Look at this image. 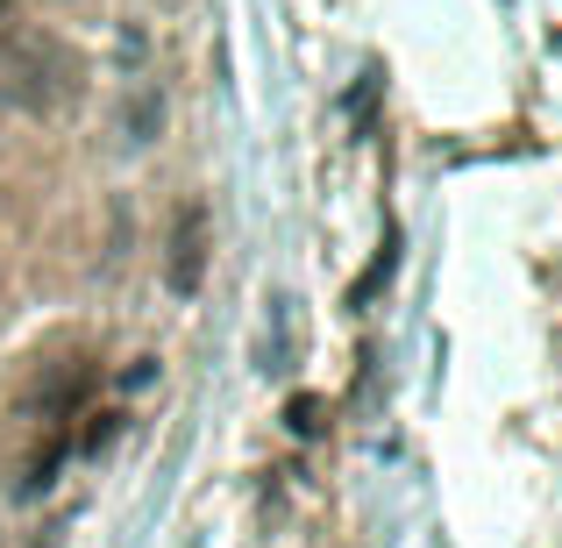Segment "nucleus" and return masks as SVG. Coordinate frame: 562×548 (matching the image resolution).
Masks as SVG:
<instances>
[{
  "label": "nucleus",
  "instance_id": "f257e3e1",
  "mask_svg": "<svg viewBox=\"0 0 562 548\" xmlns=\"http://www.w3.org/2000/svg\"><path fill=\"white\" fill-rule=\"evenodd\" d=\"M71 79H79V65H71L50 36H14L8 51H0V93H8L14 108H29V114L65 108Z\"/></svg>",
  "mask_w": 562,
  "mask_h": 548
},
{
  "label": "nucleus",
  "instance_id": "f03ea898",
  "mask_svg": "<svg viewBox=\"0 0 562 548\" xmlns=\"http://www.w3.org/2000/svg\"><path fill=\"white\" fill-rule=\"evenodd\" d=\"M165 278H171V292H179V300H192V292H200V278H206V206L200 200H186L179 221H171Z\"/></svg>",
  "mask_w": 562,
  "mask_h": 548
}]
</instances>
